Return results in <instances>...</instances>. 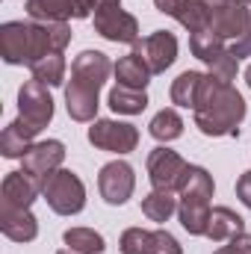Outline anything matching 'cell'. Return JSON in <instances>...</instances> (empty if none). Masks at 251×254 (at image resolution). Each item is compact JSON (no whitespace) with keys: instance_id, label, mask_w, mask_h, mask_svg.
<instances>
[{"instance_id":"obj_29","label":"cell","mask_w":251,"mask_h":254,"mask_svg":"<svg viewBox=\"0 0 251 254\" xmlns=\"http://www.w3.org/2000/svg\"><path fill=\"white\" fill-rule=\"evenodd\" d=\"M151 254H184L181 243L169 234V231H154V249Z\"/></svg>"},{"instance_id":"obj_4","label":"cell","mask_w":251,"mask_h":254,"mask_svg":"<svg viewBox=\"0 0 251 254\" xmlns=\"http://www.w3.org/2000/svg\"><path fill=\"white\" fill-rule=\"evenodd\" d=\"M42 195L48 207L60 216H77L86 207V187L71 169H57L54 175H48L42 184Z\"/></svg>"},{"instance_id":"obj_11","label":"cell","mask_w":251,"mask_h":254,"mask_svg":"<svg viewBox=\"0 0 251 254\" xmlns=\"http://www.w3.org/2000/svg\"><path fill=\"white\" fill-rule=\"evenodd\" d=\"M65 160V145L60 139H45V142H33V148L24 154L21 160V172H27L30 178H36L39 184H45L48 175H54Z\"/></svg>"},{"instance_id":"obj_33","label":"cell","mask_w":251,"mask_h":254,"mask_svg":"<svg viewBox=\"0 0 251 254\" xmlns=\"http://www.w3.org/2000/svg\"><path fill=\"white\" fill-rule=\"evenodd\" d=\"M104 3H113V0H74V6H77V18H89L98 6H104Z\"/></svg>"},{"instance_id":"obj_19","label":"cell","mask_w":251,"mask_h":254,"mask_svg":"<svg viewBox=\"0 0 251 254\" xmlns=\"http://www.w3.org/2000/svg\"><path fill=\"white\" fill-rule=\"evenodd\" d=\"M204 77L207 74H201V71H184L172 83V104L175 107H184V110H195L198 107L201 86H204Z\"/></svg>"},{"instance_id":"obj_30","label":"cell","mask_w":251,"mask_h":254,"mask_svg":"<svg viewBox=\"0 0 251 254\" xmlns=\"http://www.w3.org/2000/svg\"><path fill=\"white\" fill-rule=\"evenodd\" d=\"M213 254H251V234H240V237L228 240V246H222Z\"/></svg>"},{"instance_id":"obj_27","label":"cell","mask_w":251,"mask_h":254,"mask_svg":"<svg viewBox=\"0 0 251 254\" xmlns=\"http://www.w3.org/2000/svg\"><path fill=\"white\" fill-rule=\"evenodd\" d=\"M207 68H210V77L219 80V83H231L237 80V68H240V60L231 54V48L219 51L213 60H207Z\"/></svg>"},{"instance_id":"obj_31","label":"cell","mask_w":251,"mask_h":254,"mask_svg":"<svg viewBox=\"0 0 251 254\" xmlns=\"http://www.w3.org/2000/svg\"><path fill=\"white\" fill-rule=\"evenodd\" d=\"M231 54H234L237 60H246V57H251V24H249V30H246V36L234 42V48H231Z\"/></svg>"},{"instance_id":"obj_32","label":"cell","mask_w":251,"mask_h":254,"mask_svg":"<svg viewBox=\"0 0 251 254\" xmlns=\"http://www.w3.org/2000/svg\"><path fill=\"white\" fill-rule=\"evenodd\" d=\"M237 195H240V201L251 210V172L240 175V181H237Z\"/></svg>"},{"instance_id":"obj_3","label":"cell","mask_w":251,"mask_h":254,"mask_svg":"<svg viewBox=\"0 0 251 254\" xmlns=\"http://www.w3.org/2000/svg\"><path fill=\"white\" fill-rule=\"evenodd\" d=\"M201 12H204V30L216 33L225 42L243 39L251 24V9L243 0H201Z\"/></svg>"},{"instance_id":"obj_1","label":"cell","mask_w":251,"mask_h":254,"mask_svg":"<svg viewBox=\"0 0 251 254\" xmlns=\"http://www.w3.org/2000/svg\"><path fill=\"white\" fill-rule=\"evenodd\" d=\"M68 42V21H6L0 27V57L9 65H36L51 54H63Z\"/></svg>"},{"instance_id":"obj_9","label":"cell","mask_w":251,"mask_h":254,"mask_svg":"<svg viewBox=\"0 0 251 254\" xmlns=\"http://www.w3.org/2000/svg\"><path fill=\"white\" fill-rule=\"evenodd\" d=\"M133 54L151 68V74H163L178 60V39L169 30H157L133 45Z\"/></svg>"},{"instance_id":"obj_22","label":"cell","mask_w":251,"mask_h":254,"mask_svg":"<svg viewBox=\"0 0 251 254\" xmlns=\"http://www.w3.org/2000/svg\"><path fill=\"white\" fill-rule=\"evenodd\" d=\"M63 243L74 254H104L107 243L95 228H68L63 234Z\"/></svg>"},{"instance_id":"obj_12","label":"cell","mask_w":251,"mask_h":254,"mask_svg":"<svg viewBox=\"0 0 251 254\" xmlns=\"http://www.w3.org/2000/svg\"><path fill=\"white\" fill-rule=\"evenodd\" d=\"M116 71V65L110 63L107 54L101 51H83L74 63H71V80L80 83V86H89V89H98L107 83V77Z\"/></svg>"},{"instance_id":"obj_36","label":"cell","mask_w":251,"mask_h":254,"mask_svg":"<svg viewBox=\"0 0 251 254\" xmlns=\"http://www.w3.org/2000/svg\"><path fill=\"white\" fill-rule=\"evenodd\" d=\"M243 3H246V6H251V0H243Z\"/></svg>"},{"instance_id":"obj_21","label":"cell","mask_w":251,"mask_h":254,"mask_svg":"<svg viewBox=\"0 0 251 254\" xmlns=\"http://www.w3.org/2000/svg\"><path fill=\"white\" fill-rule=\"evenodd\" d=\"M142 213L151 219V222H169L175 213H178V198L175 192L169 190H154L142 198Z\"/></svg>"},{"instance_id":"obj_20","label":"cell","mask_w":251,"mask_h":254,"mask_svg":"<svg viewBox=\"0 0 251 254\" xmlns=\"http://www.w3.org/2000/svg\"><path fill=\"white\" fill-rule=\"evenodd\" d=\"M116 80H119V86L142 89V92H145V86H148V80H151V68L142 63L136 54H130V57H122V60L116 63Z\"/></svg>"},{"instance_id":"obj_15","label":"cell","mask_w":251,"mask_h":254,"mask_svg":"<svg viewBox=\"0 0 251 254\" xmlns=\"http://www.w3.org/2000/svg\"><path fill=\"white\" fill-rule=\"evenodd\" d=\"M65 110L74 122H95L98 116V89L80 86V83H68L65 86Z\"/></svg>"},{"instance_id":"obj_14","label":"cell","mask_w":251,"mask_h":254,"mask_svg":"<svg viewBox=\"0 0 251 254\" xmlns=\"http://www.w3.org/2000/svg\"><path fill=\"white\" fill-rule=\"evenodd\" d=\"M0 231L12 243H33L39 237V219L30 210H18V207L0 204Z\"/></svg>"},{"instance_id":"obj_2","label":"cell","mask_w":251,"mask_h":254,"mask_svg":"<svg viewBox=\"0 0 251 254\" xmlns=\"http://www.w3.org/2000/svg\"><path fill=\"white\" fill-rule=\"evenodd\" d=\"M192 113L195 127L204 136H240V125L246 119V98L231 83H219L207 74L198 95V107Z\"/></svg>"},{"instance_id":"obj_18","label":"cell","mask_w":251,"mask_h":254,"mask_svg":"<svg viewBox=\"0 0 251 254\" xmlns=\"http://www.w3.org/2000/svg\"><path fill=\"white\" fill-rule=\"evenodd\" d=\"M27 15L33 21L57 24V21L77 18V6H74V0H27Z\"/></svg>"},{"instance_id":"obj_17","label":"cell","mask_w":251,"mask_h":254,"mask_svg":"<svg viewBox=\"0 0 251 254\" xmlns=\"http://www.w3.org/2000/svg\"><path fill=\"white\" fill-rule=\"evenodd\" d=\"M36 136H39V133L18 116L12 125L3 130V136H0V151H3V157H9V160H24V154L33 148V139H36Z\"/></svg>"},{"instance_id":"obj_6","label":"cell","mask_w":251,"mask_h":254,"mask_svg":"<svg viewBox=\"0 0 251 254\" xmlns=\"http://www.w3.org/2000/svg\"><path fill=\"white\" fill-rule=\"evenodd\" d=\"M95 33L116 45H136L139 42V21L122 9L119 0L104 3L95 9Z\"/></svg>"},{"instance_id":"obj_34","label":"cell","mask_w":251,"mask_h":254,"mask_svg":"<svg viewBox=\"0 0 251 254\" xmlns=\"http://www.w3.org/2000/svg\"><path fill=\"white\" fill-rule=\"evenodd\" d=\"M246 83H249V89H251V65L246 68Z\"/></svg>"},{"instance_id":"obj_7","label":"cell","mask_w":251,"mask_h":254,"mask_svg":"<svg viewBox=\"0 0 251 254\" xmlns=\"http://www.w3.org/2000/svg\"><path fill=\"white\" fill-rule=\"evenodd\" d=\"M89 142L101 151H110V154H130L139 145V130L127 122L95 119L89 127Z\"/></svg>"},{"instance_id":"obj_8","label":"cell","mask_w":251,"mask_h":254,"mask_svg":"<svg viewBox=\"0 0 251 254\" xmlns=\"http://www.w3.org/2000/svg\"><path fill=\"white\" fill-rule=\"evenodd\" d=\"M18 110H21V119L27 125L36 133H42L54 119V98H51L48 86L39 80H27L18 92Z\"/></svg>"},{"instance_id":"obj_26","label":"cell","mask_w":251,"mask_h":254,"mask_svg":"<svg viewBox=\"0 0 251 254\" xmlns=\"http://www.w3.org/2000/svg\"><path fill=\"white\" fill-rule=\"evenodd\" d=\"M189 51H192V57H198L201 63H207L219 51H225V39H219L210 30H198V33H189Z\"/></svg>"},{"instance_id":"obj_13","label":"cell","mask_w":251,"mask_h":254,"mask_svg":"<svg viewBox=\"0 0 251 254\" xmlns=\"http://www.w3.org/2000/svg\"><path fill=\"white\" fill-rule=\"evenodd\" d=\"M39 192H42V184L36 178H30L27 172H9L3 178V187H0L3 204L6 207H18V210H30Z\"/></svg>"},{"instance_id":"obj_10","label":"cell","mask_w":251,"mask_h":254,"mask_svg":"<svg viewBox=\"0 0 251 254\" xmlns=\"http://www.w3.org/2000/svg\"><path fill=\"white\" fill-rule=\"evenodd\" d=\"M98 190H101V198L113 207H122L130 201V195L136 190V175L133 169L127 166L125 160H116V163H107L98 175Z\"/></svg>"},{"instance_id":"obj_5","label":"cell","mask_w":251,"mask_h":254,"mask_svg":"<svg viewBox=\"0 0 251 254\" xmlns=\"http://www.w3.org/2000/svg\"><path fill=\"white\" fill-rule=\"evenodd\" d=\"M189 169L192 166H189L187 160L178 151L166 148V145H160V148H154L148 154V178H151L154 190L181 192L189 178Z\"/></svg>"},{"instance_id":"obj_24","label":"cell","mask_w":251,"mask_h":254,"mask_svg":"<svg viewBox=\"0 0 251 254\" xmlns=\"http://www.w3.org/2000/svg\"><path fill=\"white\" fill-rule=\"evenodd\" d=\"M110 107L113 113H122V116H139L145 107H148V95L142 89H127V86H116L110 92Z\"/></svg>"},{"instance_id":"obj_23","label":"cell","mask_w":251,"mask_h":254,"mask_svg":"<svg viewBox=\"0 0 251 254\" xmlns=\"http://www.w3.org/2000/svg\"><path fill=\"white\" fill-rule=\"evenodd\" d=\"M148 133L157 139V142H175L184 136V119L178 116V110H160L151 125H148Z\"/></svg>"},{"instance_id":"obj_35","label":"cell","mask_w":251,"mask_h":254,"mask_svg":"<svg viewBox=\"0 0 251 254\" xmlns=\"http://www.w3.org/2000/svg\"><path fill=\"white\" fill-rule=\"evenodd\" d=\"M60 254H74V252H71V249H63V252H60Z\"/></svg>"},{"instance_id":"obj_25","label":"cell","mask_w":251,"mask_h":254,"mask_svg":"<svg viewBox=\"0 0 251 254\" xmlns=\"http://www.w3.org/2000/svg\"><path fill=\"white\" fill-rule=\"evenodd\" d=\"M33 80L45 83V86H63L65 83V57L63 54H51L45 60H39L36 65H30Z\"/></svg>"},{"instance_id":"obj_16","label":"cell","mask_w":251,"mask_h":254,"mask_svg":"<svg viewBox=\"0 0 251 254\" xmlns=\"http://www.w3.org/2000/svg\"><path fill=\"white\" fill-rule=\"evenodd\" d=\"M246 234V219L240 213H234L231 207H213L210 210V222H207V240L213 243H228L234 237Z\"/></svg>"},{"instance_id":"obj_28","label":"cell","mask_w":251,"mask_h":254,"mask_svg":"<svg viewBox=\"0 0 251 254\" xmlns=\"http://www.w3.org/2000/svg\"><path fill=\"white\" fill-rule=\"evenodd\" d=\"M119 249H122V254H151V249H154V231L127 228L125 234H122Z\"/></svg>"}]
</instances>
